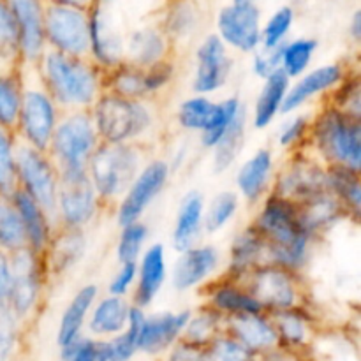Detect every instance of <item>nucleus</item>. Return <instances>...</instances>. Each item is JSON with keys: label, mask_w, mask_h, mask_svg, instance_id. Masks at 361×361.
<instances>
[{"label": "nucleus", "mask_w": 361, "mask_h": 361, "mask_svg": "<svg viewBox=\"0 0 361 361\" xmlns=\"http://www.w3.org/2000/svg\"><path fill=\"white\" fill-rule=\"evenodd\" d=\"M150 243V228L145 221L118 226V238L115 243L116 263H136Z\"/></svg>", "instance_id": "de8ad7c7"}, {"label": "nucleus", "mask_w": 361, "mask_h": 361, "mask_svg": "<svg viewBox=\"0 0 361 361\" xmlns=\"http://www.w3.org/2000/svg\"><path fill=\"white\" fill-rule=\"evenodd\" d=\"M319 42L314 37H289L284 44L279 48L281 55V73L289 81L302 76L305 71L314 66Z\"/></svg>", "instance_id": "58836bf2"}, {"label": "nucleus", "mask_w": 361, "mask_h": 361, "mask_svg": "<svg viewBox=\"0 0 361 361\" xmlns=\"http://www.w3.org/2000/svg\"><path fill=\"white\" fill-rule=\"evenodd\" d=\"M134 286H136V263H118L113 275L109 277L106 293L130 298Z\"/></svg>", "instance_id": "052dcab7"}, {"label": "nucleus", "mask_w": 361, "mask_h": 361, "mask_svg": "<svg viewBox=\"0 0 361 361\" xmlns=\"http://www.w3.org/2000/svg\"><path fill=\"white\" fill-rule=\"evenodd\" d=\"M349 69H351L349 63L341 62V60L310 67L302 76L289 83L282 115L302 111L310 102L317 101V99L324 101V99L330 97L331 92L348 76Z\"/></svg>", "instance_id": "aec40b11"}, {"label": "nucleus", "mask_w": 361, "mask_h": 361, "mask_svg": "<svg viewBox=\"0 0 361 361\" xmlns=\"http://www.w3.org/2000/svg\"><path fill=\"white\" fill-rule=\"evenodd\" d=\"M242 208L236 190H221L204 203V235H219L231 226Z\"/></svg>", "instance_id": "a19ab883"}, {"label": "nucleus", "mask_w": 361, "mask_h": 361, "mask_svg": "<svg viewBox=\"0 0 361 361\" xmlns=\"http://www.w3.org/2000/svg\"><path fill=\"white\" fill-rule=\"evenodd\" d=\"M201 296L204 300V305L221 314L224 319L240 316V314L263 312L261 305L243 284L242 279L226 275L224 271H221L217 277L201 288Z\"/></svg>", "instance_id": "5701e85b"}, {"label": "nucleus", "mask_w": 361, "mask_h": 361, "mask_svg": "<svg viewBox=\"0 0 361 361\" xmlns=\"http://www.w3.org/2000/svg\"><path fill=\"white\" fill-rule=\"evenodd\" d=\"M104 210L87 173L60 175L55 204L56 228L87 231Z\"/></svg>", "instance_id": "2eb2a0df"}, {"label": "nucleus", "mask_w": 361, "mask_h": 361, "mask_svg": "<svg viewBox=\"0 0 361 361\" xmlns=\"http://www.w3.org/2000/svg\"><path fill=\"white\" fill-rule=\"evenodd\" d=\"M233 2H250V4H259V0H233Z\"/></svg>", "instance_id": "774afa93"}, {"label": "nucleus", "mask_w": 361, "mask_h": 361, "mask_svg": "<svg viewBox=\"0 0 361 361\" xmlns=\"http://www.w3.org/2000/svg\"><path fill=\"white\" fill-rule=\"evenodd\" d=\"M252 226L268 247V263L303 274L319 240L307 229L298 203L270 192L256 204Z\"/></svg>", "instance_id": "f257e3e1"}, {"label": "nucleus", "mask_w": 361, "mask_h": 361, "mask_svg": "<svg viewBox=\"0 0 361 361\" xmlns=\"http://www.w3.org/2000/svg\"><path fill=\"white\" fill-rule=\"evenodd\" d=\"M235 71L233 51L219 39L217 34H208L197 42L194 49L190 90L194 94L212 95L224 90Z\"/></svg>", "instance_id": "dca6fc26"}, {"label": "nucleus", "mask_w": 361, "mask_h": 361, "mask_svg": "<svg viewBox=\"0 0 361 361\" xmlns=\"http://www.w3.org/2000/svg\"><path fill=\"white\" fill-rule=\"evenodd\" d=\"M44 37L48 49L69 56H88L90 7L46 2Z\"/></svg>", "instance_id": "9d476101"}, {"label": "nucleus", "mask_w": 361, "mask_h": 361, "mask_svg": "<svg viewBox=\"0 0 361 361\" xmlns=\"http://www.w3.org/2000/svg\"><path fill=\"white\" fill-rule=\"evenodd\" d=\"M204 361H252V353L228 331H222L204 345Z\"/></svg>", "instance_id": "5fc2aeb1"}, {"label": "nucleus", "mask_w": 361, "mask_h": 361, "mask_svg": "<svg viewBox=\"0 0 361 361\" xmlns=\"http://www.w3.org/2000/svg\"><path fill=\"white\" fill-rule=\"evenodd\" d=\"M289 83L291 81L282 73L261 81V88L249 113V126H252V129L267 130L281 118Z\"/></svg>", "instance_id": "2f4dec72"}, {"label": "nucleus", "mask_w": 361, "mask_h": 361, "mask_svg": "<svg viewBox=\"0 0 361 361\" xmlns=\"http://www.w3.org/2000/svg\"><path fill=\"white\" fill-rule=\"evenodd\" d=\"M171 166L164 157H148L143 168L130 182L118 203L113 207V215L118 226L145 221V215L157 201L171 180Z\"/></svg>", "instance_id": "9b49d317"}, {"label": "nucleus", "mask_w": 361, "mask_h": 361, "mask_svg": "<svg viewBox=\"0 0 361 361\" xmlns=\"http://www.w3.org/2000/svg\"><path fill=\"white\" fill-rule=\"evenodd\" d=\"M226 319L212 310L210 307L203 305L197 310H190V316L187 319L185 328H183L182 338L192 342L197 345H207L208 342L214 341L217 335L224 331Z\"/></svg>", "instance_id": "a18cd8bd"}, {"label": "nucleus", "mask_w": 361, "mask_h": 361, "mask_svg": "<svg viewBox=\"0 0 361 361\" xmlns=\"http://www.w3.org/2000/svg\"><path fill=\"white\" fill-rule=\"evenodd\" d=\"M34 71L62 113L90 111L104 94V71L88 56H69L46 49Z\"/></svg>", "instance_id": "f03ea898"}, {"label": "nucleus", "mask_w": 361, "mask_h": 361, "mask_svg": "<svg viewBox=\"0 0 361 361\" xmlns=\"http://www.w3.org/2000/svg\"><path fill=\"white\" fill-rule=\"evenodd\" d=\"M264 263H268L267 242L249 224L233 236L222 271L235 279H243L249 271Z\"/></svg>", "instance_id": "c756f323"}, {"label": "nucleus", "mask_w": 361, "mask_h": 361, "mask_svg": "<svg viewBox=\"0 0 361 361\" xmlns=\"http://www.w3.org/2000/svg\"><path fill=\"white\" fill-rule=\"evenodd\" d=\"M145 314H147V310L133 305L127 326L118 335L106 341L109 356L108 361H129L134 356V353L140 351L137 345H140L141 324H143Z\"/></svg>", "instance_id": "49530a36"}, {"label": "nucleus", "mask_w": 361, "mask_h": 361, "mask_svg": "<svg viewBox=\"0 0 361 361\" xmlns=\"http://www.w3.org/2000/svg\"><path fill=\"white\" fill-rule=\"evenodd\" d=\"M130 309H133L130 298L109 295V293L99 295L88 316V330L99 338L115 337L129 323Z\"/></svg>", "instance_id": "473e14b6"}, {"label": "nucleus", "mask_w": 361, "mask_h": 361, "mask_svg": "<svg viewBox=\"0 0 361 361\" xmlns=\"http://www.w3.org/2000/svg\"><path fill=\"white\" fill-rule=\"evenodd\" d=\"M295 21L296 13L291 6H281L275 9L261 25V46L281 48L291 35Z\"/></svg>", "instance_id": "3c124183"}, {"label": "nucleus", "mask_w": 361, "mask_h": 361, "mask_svg": "<svg viewBox=\"0 0 361 361\" xmlns=\"http://www.w3.org/2000/svg\"><path fill=\"white\" fill-rule=\"evenodd\" d=\"M11 267H13V284H11L7 309L23 323L30 319L42 305L46 288L51 279L46 270L44 257L32 252L27 247L11 254Z\"/></svg>", "instance_id": "1a4fd4ad"}, {"label": "nucleus", "mask_w": 361, "mask_h": 361, "mask_svg": "<svg viewBox=\"0 0 361 361\" xmlns=\"http://www.w3.org/2000/svg\"><path fill=\"white\" fill-rule=\"evenodd\" d=\"M88 250L87 231L56 228L51 243L44 252L46 270L51 281L62 279L83 263Z\"/></svg>", "instance_id": "393cba45"}, {"label": "nucleus", "mask_w": 361, "mask_h": 361, "mask_svg": "<svg viewBox=\"0 0 361 361\" xmlns=\"http://www.w3.org/2000/svg\"><path fill=\"white\" fill-rule=\"evenodd\" d=\"M23 99L14 134L20 143L46 150L62 109L44 90L34 67H23Z\"/></svg>", "instance_id": "0eeeda50"}, {"label": "nucleus", "mask_w": 361, "mask_h": 361, "mask_svg": "<svg viewBox=\"0 0 361 361\" xmlns=\"http://www.w3.org/2000/svg\"><path fill=\"white\" fill-rule=\"evenodd\" d=\"M298 208L303 224L317 240L326 236L341 222L349 221L344 207L338 203V200L330 190H324V192L317 194V196L310 197L303 203H298Z\"/></svg>", "instance_id": "72a5a7b5"}, {"label": "nucleus", "mask_w": 361, "mask_h": 361, "mask_svg": "<svg viewBox=\"0 0 361 361\" xmlns=\"http://www.w3.org/2000/svg\"><path fill=\"white\" fill-rule=\"evenodd\" d=\"M261 310L267 314H277L282 310L307 305V289L303 274L275 263H264L254 268L242 279Z\"/></svg>", "instance_id": "6e6552de"}, {"label": "nucleus", "mask_w": 361, "mask_h": 361, "mask_svg": "<svg viewBox=\"0 0 361 361\" xmlns=\"http://www.w3.org/2000/svg\"><path fill=\"white\" fill-rule=\"evenodd\" d=\"M101 143L143 145L157 129V109L154 101L129 99L104 92L90 109Z\"/></svg>", "instance_id": "20e7f679"}, {"label": "nucleus", "mask_w": 361, "mask_h": 361, "mask_svg": "<svg viewBox=\"0 0 361 361\" xmlns=\"http://www.w3.org/2000/svg\"><path fill=\"white\" fill-rule=\"evenodd\" d=\"M224 259L217 245L200 242L185 250L176 252L169 263V284L178 293L201 289L224 270Z\"/></svg>", "instance_id": "a211bd4d"}, {"label": "nucleus", "mask_w": 361, "mask_h": 361, "mask_svg": "<svg viewBox=\"0 0 361 361\" xmlns=\"http://www.w3.org/2000/svg\"><path fill=\"white\" fill-rule=\"evenodd\" d=\"M109 2H111V0H95V4H97V6H102V7L108 6Z\"/></svg>", "instance_id": "338daca9"}, {"label": "nucleus", "mask_w": 361, "mask_h": 361, "mask_svg": "<svg viewBox=\"0 0 361 361\" xmlns=\"http://www.w3.org/2000/svg\"><path fill=\"white\" fill-rule=\"evenodd\" d=\"M60 187V171L46 150L28 147L18 141L16 150V189L41 204L55 221L56 194Z\"/></svg>", "instance_id": "f8f14e48"}, {"label": "nucleus", "mask_w": 361, "mask_h": 361, "mask_svg": "<svg viewBox=\"0 0 361 361\" xmlns=\"http://www.w3.org/2000/svg\"><path fill=\"white\" fill-rule=\"evenodd\" d=\"M171 348L173 353L169 356V361H204V345H197L185 338H180Z\"/></svg>", "instance_id": "680f3d73"}, {"label": "nucleus", "mask_w": 361, "mask_h": 361, "mask_svg": "<svg viewBox=\"0 0 361 361\" xmlns=\"http://www.w3.org/2000/svg\"><path fill=\"white\" fill-rule=\"evenodd\" d=\"M9 200L14 204V208H16L18 215L21 219V224H23L27 249L44 256L46 249L49 247L53 235L56 231V222L53 221L51 215L41 204L35 203L23 190L16 189L11 194Z\"/></svg>", "instance_id": "cd10ccee"}, {"label": "nucleus", "mask_w": 361, "mask_h": 361, "mask_svg": "<svg viewBox=\"0 0 361 361\" xmlns=\"http://www.w3.org/2000/svg\"><path fill=\"white\" fill-rule=\"evenodd\" d=\"M277 166V157L268 147L257 148L236 166L235 190L242 203L256 207L271 192Z\"/></svg>", "instance_id": "412c9836"}, {"label": "nucleus", "mask_w": 361, "mask_h": 361, "mask_svg": "<svg viewBox=\"0 0 361 361\" xmlns=\"http://www.w3.org/2000/svg\"><path fill=\"white\" fill-rule=\"evenodd\" d=\"M204 200L200 190H187L176 207L169 242L175 252L185 250L203 242L204 236Z\"/></svg>", "instance_id": "bb28decb"}, {"label": "nucleus", "mask_w": 361, "mask_h": 361, "mask_svg": "<svg viewBox=\"0 0 361 361\" xmlns=\"http://www.w3.org/2000/svg\"><path fill=\"white\" fill-rule=\"evenodd\" d=\"M348 34H349V37H351L353 42L360 44V41H361V11L360 9H356L355 13L351 14V18H349Z\"/></svg>", "instance_id": "0e129e2a"}, {"label": "nucleus", "mask_w": 361, "mask_h": 361, "mask_svg": "<svg viewBox=\"0 0 361 361\" xmlns=\"http://www.w3.org/2000/svg\"><path fill=\"white\" fill-rule=\"evenodd\" d=\"M261 14L259 4L229 2L215 18V32L231 51L250 55L261 46Z\"/></svg>", "instance_id": "f3484780"}, {"label": "nucleus", "mask_w": 361, "mask_h": 361, "mask_svg": "<svg viewBox=\"0 0 361 361\" xmlns=\"http://www.w3.org/2000/svg\"><path fill=\"white\" fill-rule=\"evenodd\" d=\"M123 42L126 37L115 28L106 14V7H90V49L88 59L101 67L102 71H109L123 62Z\"/></svg>", "instance_id": "b1692460"}, {"label": "nucleus", "mask_w": 361, "mask_h": 361, "mask_svg": "<svg viewBox=\"0 0 361 361\" xmlns=\"http://www.w3.org/2000/svg\"><path fill=\"white\" fill-rule=\"evenodd\" d=\"M175 76L176 67L173 59L152 67H137L123 60L104 73V92L120 97L154 101L171 87Z\"/></svg>", "instance_id": "4468645a"}, {"label": "nucleus", "mask_w": 361, "mask_h": 361, "mask_svg": "<svg viewBox=\"0 0 361 361\" xmlns=\"http://www.w3.org/2000/svg\"><path fill=\"white\" fill-rule=\"evenodd\" d=\"M101 145L90 111H63L46 152L60 175L87 173L92 155Z\"/></svg>", "instance_id": "423d86ee"}, {"label": "nucleus", "mask_w": 361, "mask_h": 361, "mask_svg": "<svg viewBox=\"0 0 361 361\" xmlns=\"http://www.w3.org/2000/svg\"><path fill=\"white\" fill-rule=\"evenodd\" d=\"M46 2L71 4V6H80V7H92L95 4V0H46Z\"/></svg>", "instance_id": "69168bd1"}, {"label": "nucleus", "mask_w": 361, "mask_h": 361, "mask_svg": "<svg viewBox=\"0 0 361 361\" xmlns=\"http://www.w3.org/2000/svg\"><path fill=\"white\" fill-rule=\"evenodd\" d=\"M224 331L240 342L250 353H261L274 349L279 344V335L274 319L267 312L240 314L226 319Z\"/></svg>", "instance_id": "7c9ffc66"}, {"label": "nucleus", "mask_w": 361, "mask_h": 361, "mask_svg": "<svg viewBox=\"0 0 361 361\" xmlns=\"http://www.w3.org/2000/svg\"><path fill=\"white\" fill-rule=\"evenodd\" d=\"M326 173L328 166L323 164L309 148L291 152L286 155L284 162L277 166L271 192L295 203H303L328 190Z\"/></svg>", "instance_id": "ddd939ff"}, {"label": "nucleus", "mask_w": 361, "mask_h": 361, "mask_svg": "<svg viewBox=\"0 0 361 361\" xmlns=\"http://www.w3.org/2000/svg\"><path fill=\"white\" fill-rule=\"evenodd\" d=\"M326 185L344 207L349 221L358 224L361 219V171L328 166Z\"/></svg>", "instance_id": "c9c22d12"}, {"label": "nucleus", "mask_w": 361, "mask_h": 361, "mask_svg": "<svg viewBox=\"0 0 361 361\" xmlns=\"http://www.w3.org/2000/svg\"><path fill=\"white\" fill-rule=\"evenodd\" d=\"M245 104L240 97L231 95V97H222L215 101L214 113L210 116V122L204 127L203 133L200 134V145L204 150L210 152L215 145L221 141V137L224 136L226 130L231 127V123L235 122L236 116L240 113L245 111Z\"/></svg>", "instance_id": "ea45409f"}, {"label": "nucleus", "mask_w": 361, "mask_h": 361, "mask_svg": "<svg viewBox=\"0 0 361 361\" xmlns=\"http://www.w3.org/2000/svg\"><path fill=\"white\" fill-rule=\"evenodd\" d=\"M16 150L14 130L0 127V197H9L16 190Z\"/></svg>", "instance_id": "603ef678"}, {"label": "nucleus", "mask_w": 361, "mask_h": 361, "mask_svg": "<svg viewBox=\"0 0 361 361\" xmlns=\"http://www.w3.org/2000/svg\"><path fill=\"white\" fill-rule=\"evenodd\" d=\"M27 247L25 229L9 197H0V250L13 254Z\"/></svg>", "instance_id": "8fccbe9b"}, {"label": "nucleus", "mask_w": 361, "mask_h": 361, "mask_svg": "<svg viewBox=\"0 0 361 361\" xmlns=\"http://www.w3.org/2000/svg\"><path fill=\"white\" fill-rule=\"evenodd\" d=\"M97 296L99 286L94 284V282L83 284L74 293L73 298L69 300L67 307L63 309L62 317H60L59 334H56L60 349L83 337L81 331H83L85 324H87L88 316H90V310Z\"/></svg>", "instance_id": "f704fd0d"}, {"label": "nucleus", "mask_w": 361, "mask_h": 361, "mask_svg": "<svg viewBox=\"0 0 361 361\" xmlns=\"http://www.w3.org/2000/svg\"><path fill=\"white\" fill-rule=\"evenodd\" d=\"M190 316V310L178 312H159L145 314L140 334V351L157 355L166 351L182 338L183 328Z\"/></svg>", "instance_id": "c85d7f7f"}, {"label": "nucleus", "mask_w": 361, "mask_h": 361, "mask_svg": "<svg viewBox=\"0 0 361 361\" xmlns=\"http://www.w3.org/2000/svg\"><path fill=\"white\" fill-rule=\"evenodd\" d=\"M18 63L16 28L7 0H0V66Z\"/></svg>", "instance_id": "6e6d98bb"}, {"label": "nucleus", "mask_w": 361, "mask_h": 361, "mask_svg": "<svg viewBox=\"0 0 361 361\" xmlns=\"http://www.w3.org/2000/svg\"><path fill=\"white\" fill-rule=\"evenodd\" d=\"M16 28L18 63L34 67L48 49L44 37L46 0H7Z\"/></svg>", "instance_id": "6ab92c4d"}, {"label": "nucleus", "mask_w": 361, "mask_h": 361, "mask_svg": "<svg viewBox=\"0 0 361 361\" xmlns=\"http://www.w3.org/2000/svg\"><path fill=\"white\" fill-rule=\"evenodd\" d=\"M310 115L305 109L295 113L282 115L279 122L277 130H275V143L286 154L307 148L309 143V130H310Z\"/></svg>", "instance_id": "c03bdc74"}, {"label": "nucleus", "mask_w": 361, "mask_h": 361, "mask_svg": "<svg viewBox=\"0 0 361 361\" xmlns=\"http://www.w3.org/2000/svg\"><path fill=\"white\" fill-rule=\"evenodd\" d=\"M169 281V257L164 243H148L136 261V286L130 295L133 305L147 310Z\"/></svg>", "instance_id": "4be33fe9"}, {"label": "nucleus", "mask_w": 361, "mask_h": 361, "mask_svg": "<svg viewBox=\"0 0 361 361\" xmlns=\"http://www.w3.org/2000/svg\"><path fill=\"white\" fill-rule=\"evenodd\" d=\"M247 129H249V109L240 113L235 122L231 123L224 136L217 145L212 148V168L217 175L229 171L235 168L242 155L243 145H245Z\"/></svg>", "instance_id": "4c0bfd02"}, {"label": "nucleus", "mask_w": 361, "mask_h": 361, "mask_svg": "<svg viewBox=\"0 0 361 361\" xmlns=\"http://www.w3.org/2000/svg\"><path fill=\"white\" fill-rule=\"evenodd\" d=\"M324 101L331 102L335 108L361 120V76L356 67H351L348 76Z\"/></svg>", "instance_id": "864d4df0"}, {"label": "nucleus", "mask_w": 361, "mask_h": 361, "mask_svg": "<svg viewBox=\"0 0 361 361\" xmlns=\"http://www.w3.org/2000/svg\"><path fill=\"white\" fill-rule=\"evenodd\" d=\"M23 67L0 66V127L14 130L23 99Z\"/></svg>", "instance_id": "e433bc0d"}, {"label": "nucleus", "mask_w": 361, "mask_h": 361, "mask_svg": "<svg viewBox=\"0 0 361 361\" xmlns=\"http://www.w3.org/2000/svg\"><path fill=\"white\" fill-rule=\"evenodd\" d=\"M13 284V267H11V254L0 250V309H7Z\"/></svg>", "instance_id": "e2e57ef3"}, {"label": "nucleus", "mask_w": 361, "mask_h": 361, "mask_svg": "<svg viewBox=\"0 0 361 361\" xmlns=\"http://www.w3.org/2000/svg\"><path fill=\"white\" fill-rule=\"evenodd\" d=\"M271 319H274L275 330H277L279 342H286L289 345H298L305 342L310 323L309 307L302 305L271 314Z\"/></svg>", "instance_id": "09e8293b"}, {"label": "nucleus", "mask_w": 361, "mask_h": 361, "mask_svg": "<svg viewBox=\"0 0 361 361\" xmlns=\"http://www.w3.org/2000/svg\"><path fill=\"white\" fill-rule=\"evenodd\" d=\"M215 101L217 99L212 95L203 94H190L189 97L182 99L180 104L176 106L175 122L183 133L197 134L200 136L204 130V127L210 122V116L214 113Z\"/></svg>", "instance_id": "79ce46f5"}, {"label": "nucleus", "mask_w": 361, "mask_h": 361, "mask_svg": "<svg viewBox=\"0 0 361 361\" xmlns=\"http://www.w3.org/2000/svg\"><path fill=\"white\" fill-rule=\"evenodd\" d=\"M20 324L21 321L9 309H0V361H7L13 355Z\"/></svg>", "instance_id": "bf43d9fd"}, {"label": "nucleus", "mask_w": 361, "mask_h": 361, "mask_svg": "<svg viewBox=\"0 0 361 361\" xmlns=\"http://www.w3.org/2000/svg\"><path fill=\"white\" fill-rule=\"evenodd\" d=\"M307 148L323 164L361 171V120L323 101L310 115Z\"/></svg>", "instance_id": "7ed1b4c3"}, {"label": "nucleus", "mask_w": 361, "mask_h": 361, "mask_svg": "<svg viewBox=\"0 0 361 361\" xmlns=\"http://www.w3.org/2000/svg\"><path fill=\"white\" fill-rule=\"evenodd\" d=\"M62 358L66 361H108V344L106 341L81 337L62 349Z\"/></svg>", "instance_id": "4d7b16f0"}, {"label": "nucleus", "mask_w": 361, "mask_h": 361, "mask_svg": "<svg viewBox=\"0 0 361 361\" xmlns=\"http://www.w3.org/2000/svg\"><path fill=\"white\" fill-rule=\"evenodd\" d=\"M147 159V147L143 145H99L88 162L87 175L102 207L113 210Z\"/></svg>", "instance_id": "39448f33"}, {"label": "nucleus", "mask_w": 361, "mask_h": 361, "mask_svg": "<svg viewBox=\"0 0 361 361\" xmlns=\"http://www.w3.org/2000/svg\"><path fill=\"white\" fill-rule=\"evenodd\" d=\"M175 44L161 25H143L130 32L123 42V60L137 67H152L173 59Z\"/></svg>", "instance_id": "a878e982"}, {"label": "nucleus", "mask_w": 361, "mask_h": 361, "mask_svg": "<svg viewBox=\"0 0 361 361\" xmlns=\"http://www.w3.org/2000/svg\"><path fill=\"white\" fill-rule=\"evenodd\" d=\"M250 69H252L254 76L261 81L281 73V55H279V48H264V46H259L256 51L250 53Z\"/></svg>", "instance_id": "13d9d810"}, {"label": "nucleus", "mask_w": 361, "mask_h": 361, "mask_svg": "<svg viewBox=\"0 0 361 361\" xmlns=\"http://www.w3.org/2000/svg\"><path fill=\"white\" fill-rule=\"evenodd\" d=\"M197 27H200V14L196 7L187 0H175L168 7L161 23V28L171 39L173 44L192 37Z\"/></svg>", "instance_id": "37998d69"}]
</instances>
